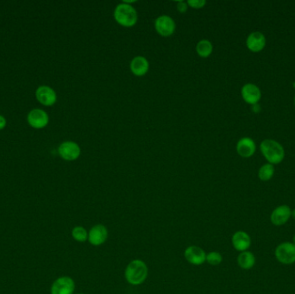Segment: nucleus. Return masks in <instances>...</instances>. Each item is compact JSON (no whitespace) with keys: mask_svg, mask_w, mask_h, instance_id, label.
Masks as SVG:
<instances>
[{"mask_svg":"<svg viewBox=\"0 0 295 294\" xmlns=\"http://www.w3.org/2000/svg\"><path fill=\"white\" fill-rule=\"evenodd\" d=\"M274 174V166L270 163H266L260 167L258 177L262 181H270Z\"/></svg>","mask_w":295,"mask_h":294,"instance_id":"nucleus-20","label":"nucleus"},{"mask_svg":"<svg viewBox=\"0 0 295 294\" xmlns=\"http://www.w3.org/2000/svg\"><path fill=\"white\" fill-rule=\"evenodd\" d=\"M260 149L268 163L276 165L281 163L285 157L284 148L280 142L272 139H265L260 144Z\"/></svg>","mask_w":295,"mask_h":294,"instance_id":"nucleus-2","label":"nucleus"},{"mask_svg":"<svg viewBox=\"0 0 295 294\" xmlns=\"http://www.w3.org/2000/svg\"></svg>","mask_w":295,"mask_h":294,"instance_id":"nucleus-31","label":"nucleus"},{"mask_svg":"<svg viewBox=\"0 0 295 294\" xmlns=\"http://www.w3.org/2000/svg\"><path fill=\"white\" fill-rule=\"evenodd\" d=\"M256 142L250 137H242L237 144V151L243 158H249L256 152Z\"/></svg>","mask_w":295,"mask_h":294,"instance_id":"nucleus-16","label":"nucleus"},{"mask_svg":"<svg viewBox=\"0 0 295 294\" xmlns=\"http://www.w3.org/2000/svg\"><path fill=\"white\" fill-rule=\"evenodd\" d=\"M242 99L246 103L251 106L258 104L262 98V92L259 87L252 83H247L241 90Z\"/></svg>","mask_w":295,"mask_h":294,"instance_id":"nucleus-12","label":"nucleus"},{"mask_svg":"<svg viewBox=\"0 0 295 294\" xmlns=\"http://www.w3.org/2000/svg\"><path fill=\"white\" fill-rule=\"evenodd\" d=\"M188 4L193 9H200L204 7L206 4V0H190Z\"/></svg>","mask_w":295,"mask_h":294,"instance_id":"nucleus-23","label":"nucleus"},{"mask_svg":"<svg viewBox=\"0 0 295 294\" xmlns=\"http://www.w3.org/2000/svg\"><path fill=\"white\" fill-rule=\"evenodd\" d=\"M6 124H7V122H6L5 117L0 115V131L4 130V128L6 127Z\"/></svg>","mask_w":295,"mask_h":294,"instance_id":"nucleus-25","label":"nucleus"},{"mask_svg":"<svg viewBox=\"0 0 295 294\" xmlns=\"http://www.w3.org/2000/svg\"><path fill=\"white\" fill-rule=\"evenodd\" d=\"M72 237L75 241L84 242L88 240V232L84 227L76 226L72 230Z\"/></svg>","mask_w":295,"mask_h":294,"instance_id":"nucleus-21","label":"nucleus"},{"mask_svg":"<svg viewBox=\"0 0 295 294\" xmlns=\"http://www.w3.org/2000/svg\"><path fill=\"white\" fill-rule=\"evenodd\" d=\"M27 121L30 127L40 130L46 127L50 122V117L45 110L33 109L28 112Z\"/></svg>","mask_w":295,"mask_h":294,"instance_id":"nucleus-6","label":"nucleus"},{"mask_svg":"<svg viewBox=\"0 0 295 294\" xmlns=\"http://www.w3.org/2000/svg\"><path fill=\"white\" fill-rule=\"evenodd\" d=\"M246 45L250 51L257 53L262 51L266 46V37L262 32H252L247 37Z\"/></svg>","mask_w":295,"mask_h":294,"instance_id":"nucleus-15","label":"nucleus"},{"mask_svg":"<svg viewBox=\"0 0 295 294\" xmlns=\"http://www.w3.org/2000/svg\"><path fill=\"white\" fill-rule=\"evenodd\" d=\"M206 262L212 266H218L223 262V256L219 252H210L209 254H206Z\"/></svg>","mask_w":295,"mask_h":294,"instance_id":"nucleus-22","label":"nucleus"},{"mask_svg":"<svg viewBox=\"0 0 295 294\" xmlns=\"http://www.w3.org/2000/svg\"><path fill=\"white\" fill-rule=\"evenodd\" d=\"M36 98L44 107H52L56 103V92L48 85H41L36 90Z\"/></svg>","mask_w":295,"mask_h":294,"instance_id":"nucleus-8","label":"nucleus"},{"mask_svg":"<svg viewBox=\"0 0 295 294\" xmlns=\"http://www.w3.org/2000/svg\"><path fill=\"white\" fill-rule=\"evenodd\" d=\"M149 268L143 261L135 259L129 263L125 271V280L132 286L142 285L148 278Z\"/></svg>","mask_w":295,"mask_h":294,"instance_id":"nucleus-1","label":"nucleus"},{"mask_svg":"<svg viewBox=\"0 0 295 294\" xmlns=\"http://www.w3.org/2000/svg\"><path fill=\"white\" fill-rule=\"evenodd\" d=\"M231 243L237 251H247L251 246V238L245 231H236L231 238Z\"/></svg>","mask_w":295,"mask_h":294,"instance_id":"nucleus-13","label":"nucleus"},{"mask_svg":"<svg viewBox=\"0 0 295 294\" xmlns=\"http://www.w3.org/2000/svg\"><path fill=\"white\" fill-rule=\"evenodd\" d=\"M184 256L188 263L194 266H199L206 263V252L203 248L195 245L189 246L186 248Z\"/></svg>","mask_w":295,"mask_h":294,"instance_id":"nucleus-10","label":"nucleus"},{"mask_svg":"<svg viewBox=\"0 0 295 294\" xmlns=\"http://www.w3.org/2000/svg\"><path fill=\"white\" fill-rule=\"evenodd\" d=\"M75 283L71 277L62 276L54 281L51 286V294H74Z\"/></svg>","mask_w":295,"mask_h":294,"instance_id":"nucleus-5","label":"nucleus"},{"mask_svg":"<svg viewBox=\"0 0 295 294\" xmlns=\"http://www.w3.org/2000/svg\"><path fill=\"white\" fill-rule=\"evenodd\" d=\"M150 68L149 61L145 57L136 56L132 60L131 70L135 76H143L145 75Z\"/></svg>","mask_w":295,"mask_h":294,"instance_id":"nucleus-17","label":"nucleus"},{"mask_svg":"<svg viewBox=\"0 0 295 294\" xmlns=\"http://www.w3.org/2000/svg\"><path fill=\"white\" fill-rule=\"evenodd\" d=\"M292 209L287 205H282L276 207L270 215L271 223L274 226H282L288 223L291 218Z\"/></svg>","mask_w":295,"mask_h":294,"instance_id":"nucleus-11","label":"nucleus"},{"mask_svg":"<svg viewBox=\"0 0 295 294\" xmlns=\"http://www.w3.org/2000/svg\"><path fill=\"white\" fill-rule=\"evenodd\" d=\"M274 255L281 264H294L295 263V245L292 241L281 242L275 248Z\"/></svg>","mask_w":295,"mask_h":294,"instance_id":"nucleus-4","label":"nucleus"},{"mask_svg":"<svg viewBox=\"0 0 295 294\" xmlns=\"http://www.w3.org/2000/svg\"><path fill=\"white\" fill-rule=\"evenodd\" d=\"M292 242L295 245V235L294 236V237H293V241H292Z\"/></svg>","mask_w":295,"mask_h":294,"instance_id":"nucleus-28","label":"nucleus"},{"mask_svg":"<svg viewBox=\"0 0 295 294\" xmlns=\"http://www.w3.org/2000/svg\"><path fill=\"white\" fill-rule=\"evenodd\" d=\"M291 217H293L295 220V208L294 210H292Z\"/></svg>","mask_w":295,"mask_h":294,"instance_id":"nucleus-27","label":"nucleus"},{"mask_svg":"<svg viewBox=\"0 0 295 294\" xmlns=\"http://www.w3.org/2000/svg\"><path fill=\"white\" fill-rule=\"evenodd\" d=\"M157 31L162 36H170L175 30L174 21L168 16H161L155 23Z\"/></svg>","mask_w":295,"mask_h":294,"instance_id":"nucleus-14","label":"nucleus"},{"mask_svg":"<svg viewBox=\"0 0 295 294\" xmlns=\"http://www.w3.org/2000/svg\"></svg>","mask_w":295,"mask_h":294,"instance_id":"nucleus-30","label":"nucleus"},{"mask_svg":"<svg viewBox=\"0 0 295 294\" xmlns=\"http://www.w3.org/2000/svg\"><path fill=\"white\" fill-rule=\"evenodd\" d=\"M58 153L62 159L72 161L78 159L80 156V148L76 142L68 141L59 146Z\"/></svg>","mask_w":295,"mask_h":294,"instance_id":"nucleus-7","label":"nucleus"},{"mask_svg":"<svg viewBox=\"0 0 295 294\" xmlns=\"http://www.w3.org/2000/svg\"><path fill=\"white\" fill-rule=\"evenodd\" d=\"M213 50H214L213 44L208 40L199 41L196 46L197 53L199 56L202 57V58H207V57L210 56L211 53H213Z\"/></svg>","mask_w":295,"mask_h":294,"instance_id":"nucleus-19","label":"nucleus"},{"mask_svg":"<svg viewBox=\"0 0 295 294\" xmlns=\"http://www.w3.org/2000/svg\"><path fill=\"white\" fill-rule=\"evenodd\" d=\"M108 238V230L101 223L95 224L88 232V241L93 246H100L107 241Z\"/></svg>","mask_w":295,"mask_h":294,"instance_id":"nucleus-9","label":"nucleus"},{"mask_svg":"<svg viewBox=\"0 0 295 294\" xmlns=\"http://www.w3.org/2000/svg\"><path fill=\"white\" fill-rule=\"evenodd\" d=\"M114 18L117 22V24L124 26V27H132L137 22V13L134 7L130 4H118L115 11H114Z\"/></svg>","mask_w":295,"mask_h":294,"instance_id":"nucleus-3","label":"nucleus"},{"mask_svg":"<svg viewBox=\"0 0 295 294\" xmlns=\"http://www.w3.org/2000/svg\"><path fill=\"white\" fill-rule=\"evenodd\" d=\"M252 107L254 111H258V110H259L260 107L258 106V105H257V104H256V105H254V106H252Z\"/></svg>","mask_w":295,"mask_h":294,"instance_id":"nucleus-26","label":"nucleus"},{"mask_svg":"<svg viewBox=\"0 0 295 294\" xmlns=\"http://www.w3.org/2000/svg\"><path fill=\"white\" fill-rule=\"evenodd\" d=\"M237 261L239 266L244 270L251 269L256 264L255 255L249 250L241 252L238 256Z\"/></svg>","mask_w":295,"mask_h":294,"instance_id":"nucleus-18","label":"nucleus"},{"mask_svg":"<svg viewBox=\"0 0 295 294\" xmlns=\"http://www.w3.org/2000/svg\"><path fill=\"white\" fill-rule=\"evenodd\" d=\"M294 87H295V82H294Z\"/></svg>","mask_w":295,"mask_h":294,"instance_id":"nucleus-29","label":"nucleus"},{"mask_svg":"<svg viewBox=\"0 0 295 294\" xmlns=\"http://www.w3.org/2000/svg\"><path fill=\"white\" fill-rule=\"evenodd\" d=\"M177 9L181 13H185L188 11V4L185 2H179L177 4Z\"/></svg>","mask_w":295,"mask_h":294,"instance_id":"nucleus-24","label":"nucleus"}]
</instances>
